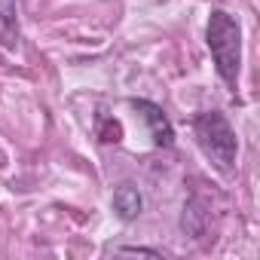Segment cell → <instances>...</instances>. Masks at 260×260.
Listing matches in <instances>:
<instances>
[{
  "mask_svg": "<svg viewBox=\"0 0 260 260\" xmlns=\"http://www.w3.org/2000/svg\"><path fill=\"white\" fill-rule=\"evenodd\" d=\"M205 40H208V49H211V58H214L220 80L236 92L239 68H242V28H239V22L230 13L214 10L208 16V25H205Z\"/></svg>",
  "mask_w": 260,
  "mask_h": 260,
  "instance_id": "6da1fadb",
  "label": "cell"
},
{
  "mask_svg": "<svg viewBox=\"0 0 260 260\" xmlns=\"http://www.w3.org/2000/svg\"><path fill=\"white\" fill-rule=\"evenodd\" d=\"M193 132H196V141H199L202 153L220 172H233L236 169L239 138H236V128L230 125V119L220 110H202V113H196Z\"/></svg>",
  "mask_w": 260,
  "mask_h": 260,
  "instance_id": "7a4b0ae2",
  "label": "cell"
},
{
  "mask_svg": "<svg viewBox=\"0 0 260 260\" xmlns=\"http://www.w3.org/2000/svg\"><path fill=\"white\" fill-rule=\"evenodd\" d=\"M132 107H135V113L144 119V125H147V132H150V138H153L156 147H172V144H175V128H172L166 110H162L156 101L132 98Z\"/></svg>",
  "mask_w": 260,
  "mask_h": 260,
  "instance_id": "3957f363",
  "label": "cell"
},
{
  "mask_svg": "<svg viewBox=\"0 0 260 260\" xmlns=\"http://www.w3.org/2000/svg\"><path fill=\"white\" fill-rule=\"evenodd\" d=\"M110 205H113V211H116V217L119 220H135L138 214H141V208H144V199H141V190L135 187V184H119L116 190H113V199H110Z\"/></svg>",
  "mask_w": 260,
  "mask_h": 260,
  "instance_id": "277c9868",
  "label": "cell"
},
{
  "mask_svg": "<svg viewBox=\"0 0 260 260\" xmlns=\"http://www.w3.org/2000/svg\"><path fill=\"white\" fill-rule=\"evenodd\" d=\"M0 40L10 49L19 43V25H16V4L13 0H7L4 10H0Z\"/></svg>",
  "mask_w": 260,
  "mask_h": 260,
  "instance_id": "5b68a950",
  "label": "cell"
},
{
  "mask_svg": "<svg viewBox=\"0 0 260 260\" xmlns=\"http://www.w3.org/2000/svg\"><path fill=\"white\" fill-rule=\"evenodd\" d=\"M98 138H101L104 144H110V141L116 144V141L122 138L119 122H116V119H110V116H101V119H98Z\"/></svg>",
  "mask_w": 260,
  "mask_h": 260,
  "instance_id": "8992f818",
  "label": "cell"
},
{
  "mask_svg": "<svg viewBox=\"0 0 260 260\" xmlns=\"http://www.w3.org/2000/svg\"><path fill=\"white\" fill-rule=\"evenodd\" d=\"M119 254H150V257H162V251H156V248H135V245H125V248H116Z\"/></svg>",
  "mask_w": 260,
  "mask_h": 260,
  "instance_id": "52a82bcc",
  "label": "cell"
}]
</instances>
